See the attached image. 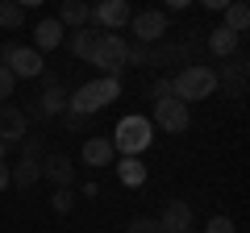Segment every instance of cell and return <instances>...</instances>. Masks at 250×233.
Instances as JSON below:
<instances>
[{"instance_id": "obj_1", "label": "cell", "mask_w": 250, "mask_h": 233, "mask_svg": "<svg viewBox=\"0 0 250 233\" xmlns=\"http://www.w3.org/2000/svg\"><path fill=\"white\" fill-rule=\"evenodd\" d=\"M117 96H121V79H104V75H100V79L75 88L71 96H67V108L80 113V116H92V113H100V108H108Z\"/></svg>"}, {"instance_id": "obj_2", "label": "cell", "mask_w": 250, "mask_h": 233, "mask_svg": "<svg viewBox=\"0 0 250 233\" xmlns=\"http://www.w3.org/2000/svg\"><path fill=\"white\" fill-rule=\"evenodd\" d=\"M108 142H113V150H121V158H138V154H142L146 146L154 142L150 116H121Z\"/></svg>"}, {"instance_id": "obj_3", "label": "cell", "mask_w": 250, "mask_h": 233, "mask_svg": "<svg viewBox=\"0 0 250 233\" xmlns=\"http://www.w3.org/2000/svg\"><path fill=\"white\" fill-rule=\"evenodd\" d=\"M171 92H175L179 104L213 96V92H217V75H213V67H205V63H200V67H179V71L171 75Z\"/></svg>"}, {"instance_id": "obj_4", "label": "cell", "mask_w": 250, "mask_h": 233, "mask_svg": "<svg viewBox=\"0 0 250 233\" xmlns=\"http://www.w3.org/2000/svg\"><path fill=\"white\" fill-rule=\"evenodd\" d=\"M88 63L100 67L104 79H121V71H125V38H121V34H104V29H100L96 50H92Z\"/></svg>"}, {"instance_id": "obj_5", "label": "cell", "mask_w": 250, "mask_h": 233, "mask_svg": "<svg viewBox=\"0 0 250 233\" xmlns=\"http://www.w3.org/2000/svg\"><path fill=\"white\" fill-rule=\"evenodd\" d=\"M0 58H4L0 67H9L13 79H38V75L46 71L42 54H38L34 46H0Z\"/></svg>"}, {"instance_id": "obj_6", "label": "cell", "mask_w": 250, "mask_h": 233, "mask_svg": "<svg viewBox=\"0 0 250 233\" xmlns=\"http://www.w3.org/2000/svg\"><path fill=\"white\" fill-rule=\"evenodd\" d=\"M213 75H217V88H225L233 100H242V92H246V75H250V58L238 50L233 58H225V67L213 71Z\"/></svg>"}, {"instance_id": "obj_7", "label": "cell", "mask_w": 250, "mask_h": 233, "mask_svg": "<svg viewBox=\"0 0 250 233\" xmlns=\"http://www.w3.org/2000/svg\"><path fill=\"white\" fill-rule=\"evenodd\" d=\"M129 17H134V9H129L125 0H104V4H96V9H88V21L96 29H104V34H117Z\"/></svg>"}, {"instance_id": "obj_8", "label": "cell", "mask_w": 250, "mask_h": 233, "mask_svg": "<svg viewBox=\"0 0 250 233\" xmlns=\"http://www.w3.org/2000/svg\"><path fill=\"white\" fill-rule=\"evenodd\" d=\"M129 29H134V38L142 46H154V42H163V34H167V13H159V9L134 13V17H129Z\"/></svg>"}, {"instance_id": "obj_9", "label": "cell", "mask_w": 250, "mask_h": 233, "mask_svg": "<svg viewBox=\"0 0 250 233\" xmlns=\"http://www.w3.org/2000/svg\"><path fill=\"white\" fill-rule=\"evenodd\" d=\"M25 137H29V121H25V113H21L17 104H0V146L9 150V146L25 142Z\"/></svg>"}, {"instance_id": "obj_10", "label": "cell", "mask_w": 250, "mask_h": 233, "mask_svg": "<svg viewBox=\"0 0 250 233\" xmlns=\"http://www.w3.org/2000/svg\"><path fill=\"white\" fill-rule=\"evenodd\" d=\"M150 125H159L163 134H184V129L192 125V113H188V104H179V100H163V104H154Z\"/></svg>"}, {"instance_id": "obj_11", "label": "cell", "mask_w": 250, "mask_h": 233, "mask_svg": "<svg viewBox=\"0 0 250 233\" xmlns=\"http://www.w3.org/2000/svg\"><path fill=\"white\" fill-rule=\"evenodd\" d=\"M154 221H159L163 233H184V229H192V204L188 200H167Z\"/></svg>"}, {"instance_id": "obj_12", "label": "cell", "mask_w": 250, "mask_h": 233, "mask_svg": "<svg viewBox=\"0 0 250 233\" xmlns=\"http://www.w3.org/2000/svg\"><path fill=\"white\" fill-rule=\"evenodd\" d=\"M67 96H71V92L62 88V83L42 88L34 96V116H62V113H67Z\"/></svg>"}, {"instance_id": "obj_13", "label": "cell", "mask_w": 250, "mask_h": 233, "mask_svg": "<svg viewBox=\"0 0 250 233\" xmlns=\"http://www.w3.org/2000/svg\"><path fill=\"white\" fill-rule=\"evenodd\" d=\"M205 50H208V54H217V58H233V54L242 50V34H233V29L217 25V29H208Z\"/></svg>"}, {"instance_id": "obj_14", "label": "cell", "mask_w": 250, "mask_h": 233, "mask_svg": "<svg viewBox=\"0 0 250 233\" xmlns=\"http://www.w3.org/2000/svg\"><path fill=\"white\" fill-rule=\"evenodd\" d=\"M42 179H50L54 188H71L75 183V162L62 154H46L42 158Z\"/></svg>"}, {"instance_id": "obj_15", "label": "cell", "mask_w": 250, "mask_h": 233, "mask_svg": "<svg viewBox=\"0 0 250 233\" xmlns=\"http://www.w3.org/2000/svg\"><path fill=\"white\" fill-rule=\"evenodd\" d=\"M62 38H67V29L59 25V17H42V21L34 25V50H38V54H42V50H54Z\"/></svg>"}, {"instance_id": "obj_16", "label": "cell", "mask_w": 250, "mask_h": 233, "mask_svg": "<svg viewBox=\"0 0 250 233\" xmlns=\"http://www.w3.org/2000/svg\"><path fill=\"white\" fill-rule=\"evenodd\" d=\"M113 142L108 137H88L83 142V150H80V158H83V167H108L113 162Z\"/></svg>"}, {"instance_id": "obj_17", "label": "cell", "mask_w": 250, "mask_h": 233, "mask_svg": "<svg viewBox=\"0 0 250 233\" xmlns=\"http://www.w3.org/2000/svg\"><path fill=\"white\" fill-rule=\"evenodd\" d=\"M42 179V162L34 158H21L17 167H9V188H34Z\"/></svg>"}, {"instance_id": "obj_18", "label": "cell", "mask_w": 250, "mask_h": 233, "mask_svg": "<svg viewBox=\"0 0 250 233\" xmlns=\"http://www.w3.org/2000/svg\"><path fill=\"white\" fill-rule=\"evenodd\" d=\"M96 38H100V29L83 25V29H71L67 46H71V54H75V58H83V63H88V58H92V50H96Z\"/></svg>"}, {"instance_id": "obj_19", "label": "cell", "mask_w": 250, "mask_h": 233, "mask_svg": "<svg viewBox=\"0 0 250 233\" xmlns=\"http://www.w3.org/2000/svg\"><path fill=\"white\" fill-rule=\"evenodd\" d=\"M88 9L92 4H83V0H67V4L59 9V25L62 29H83L88 25Z\"/></svg>"}, {"instance_id": "obj_20", "label": "cell", "mask_w": 250, "mask_h": 233, "mask_svg": "<svg viewBox=\"0 0 250 233\" xmlns=\"http://www.w3.org/2000/svg\"><path fill=\"white\" fill-rule=\"evenodd\" d=\"M117 179H121L125 188H142L146 183V162L142 158H121L117 162Z\"/></svg>"}, {"instance_id": "obj_21", "label": "cell", "mask_w": 250, "mask_h": 233, "mask_svg": "<svg viewBox=\"0 0 250 233\" xmlns=\"http://www.w3.org/2000/svg\"><path fill=\"white\" fill-rule=\"evenodd\" d=\"M21 25H25V4L0 0V29H21Z\"/></svg>"}, {"instance_id": "obj_22", "label": "cell", "mask_w": 250, "mask_h": 233, "mask_svg": "<svg viewBox=\"0 0 250 233\" xmlns=\"http://www.w3.org/2000/svg\"><path fill=\"white\" fill-rule=\"evenodd\" d=\"M246 25H250V9L246 4H225V29L246 34Z\"/></svg>"}, {"instance_id": "obj_23", "label": "cell", "mask_w": 250, "mask_h": 233, "mask_svg": "<svg viewBox=\"0 0 250 233\" xmlns=\"http://www.w3.org/2000/svg\"><path fill=\"white\" fill-rule=\"evenodd\" d=\"M125 63H129V67H150V46L129 42V46H125Z\"/></svg>"}, {"instance_id": "obj_24", "label": "cell", "mask_w": 250, "mask_h": 233, "mask_svg": "<svg viewBox=\"0 0 250 233\" xmlns=\"http://www.w3.org/2000/svg\"><path fill=\"white\" fill-rule=\"evenodd\" d=\"M50 208L67 216V213L75 208V192H71V188H54V196H50Z\"/></svg>"}, {"instance_id": "obj_25", "label": "cell", "mask_w": 250, "mask_h": 233, "mask_svg": "<svg viewBox=\"0 0 250 233\" xmlns=\"http://www.w3.org/2000/svg\"><path fill=\"white\" fill-rule=\"evenodd\" d=\"M150 100H154V104H163V100H175V92H171V75H159V79L150 83Z\"/></svg>"}, {"instance_id": "obj_26", "label": "cell", "mask_w": 250, "mask_h": 233, "mask_svg": "<svg viewBox=\"0 0 250 233\" xmlns=\"http://www.w3.org/2000/svg\"><path fill=\"white\" fill-rule=\"evenodd\" d=\"M21 146H25V150H21V158H34V162L46 158V142H42V137H25Z\"/></svg>"}, {"instance_id": "obj_27", "label": "cell", "mask_w": 250, "mask_h": 233, "mask_svg": "<svg viewBox=\"0 0 250 233\" xmlns=\"http://www.w3.org/2000/svg\"><path fill=\"white\" fill-rule=\"evenodd\" d=\"M125 233H163V229H159V221H154V216H134Z\"/></svg>"}, {"instance_id": "obj_28", "label": "cell", "mask_w": 250, "mask_h": 233, "mask_svg": "<svg viewBox=\"0 0 250 233\" xmlns=\"http://www.w3.org/2000/svg\"><path fill=\"white\" fill-rule=\"evenodd\" d=\"M13 88H17V79H13V75H9V67H0V104H9Z\"/></svg>"}, {"instance_id": "obj_29", "label": "cell", "mask_w": 250, "mask_h": 233, "mask_svg": "<svg viewBox=\"0 0 250 233\" xmlns=\"http://www.w3.org/2000/svg\"><path fill=\"white\" fill-rule=\"evenodd\" d=\"M205 233H238V225H233L229 216H213V221L205 225Z\"/></svg>"}, {"instance_id": "obj_30", "label": "cell", "mask_w": 250, "mask_h": 233, "mask_svg": "<svg viewBox=\"0 0 250 233\" xmlns=\"http://www.w3.org/2000/svg\"><path fill=\"white\" fill-rule=\"evenodd\" d=\"M62 125H67V129H75V134H80V129L88 125V116H80V113H71V108H67V113H62Z\"/></svg>"}, {"instance_id": "obj_31", "label": "cell", "mask_w": 250, "mask_h": 233, "mask_svg": "<svg viewBox=\"0 0 250 233\" xmlns=\"http://www.w3.org/2000/svg\"><path fill=\"white\" fill-rule=\"evenodd\" d=\"M38 79H42V88H54V83H62V79H59V75H54V71H42V75H38Z\"/></svg>"}, {"instance_id": "obj_32", "label": "cell", "mask_w": 250, "mask_h": 233, "mask_svg": "<svg viewBox=\"0 0 250 233\" xmlns=\"http://www.w3.org/2000/svg\"><path fill=\"white\" fill-rule=\"evenodd\" d=\"M9 188V167H4V162H0V192Z\"/></svg>"}, {"instance_id": "obj_33", "label": "cell", "mask_w": 250, "mask_h": 233, "mask_svg": "<svg viewBox=\"0 0 250 233\" xmlns=\"http://www.w3.org/2000/svg\"><path fill=\"white\" fill-rule=\"evenodd\" d=\"M0 162H4V146H0Z\"/></svg>"}, {"instance_id": "obj_34", "label": "cell", "mask_w": 250, "mask_h": 233, "mask_svg": "<svg viewBox=\"0 0 250 233\" xmlns=\"http://www.w3.org/2000/svg\"><path fill=\"white\" fill-rule=\"evenodd\" d=\"M184 233H196V229H184Z\"/></svg>"}]
</instances>
